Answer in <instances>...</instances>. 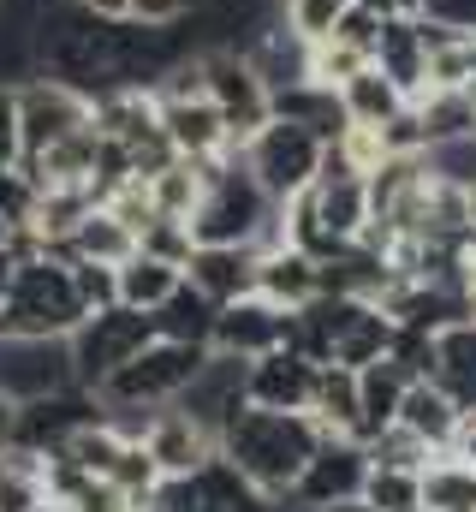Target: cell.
<instances>
[{"label":"cell","instance_id":"cell-1","mask_svg":"<svg viewBox=\"0 0 476 512\" xmlns=\"http://www.w3.org/2000/svg\"><path fill=\"white\" fill-rule=\"evenodd\" d=\"M328 441V429L310 411H262V405H238L221 423V453L238 471L280 507L298 483V471L310 465V453Z\"/></svg>","mask_w":476,"mask_h":512},{"label":"cell","instance_id":"cell-2","mask_svg":"<svg viewBox=\"0 0 476 512\" xmlns=\"http://www.w3.org/2000/svg\"><path fill=\"white\" fill-rule=\"evenodd\" d=\"M90 316V304L78 298L72 262L54 256L48 245L18 262L6 298H0V334H24V340H72V328Z\"/></svg>","mask_w":476,"mask_h":512},{"label":"cell","instance_id":"cell-3","mask_svg":"<svg viewBox=\"0 0 476 512\" xmlns=\"http://www.w3.org/2000/svg\"><path fill=\"white\" fill-rule=\"evenodd\" d=\"M274 215H280V203L256 185V173L244 167L238 149L203 161V197L191 209V239L197 245H256Z\"/></svg>","mask_w":476,"mask_h":512},{"label":"cell","instance_id":"cell-4","mask_svg":"<svg viewBox=\"0 0 476 512\" xmlns=\"http://www.w3.org/2000/svg\"><path fill=\"white\" fill-rule=\"evenodd\" d=\"M209 364V346H179V340H149L131 364H119L108 382L96 387L102 393V411L108 417H137V429H143V417L155 411V405H173L185 387L197 382V370Z\"/></svg>","mask_w":476,"mask_h":512},{"label":"cell","instance_id":"cell-5","mask_svg":"<svg viewBox=\"0 0 476 512\" xmlns=\"http://www.w3.org/2000/svg\"><path fill=\"white\" fill-rule=\"evenodd\" d=\"M238 155H244V167L256 173V185H262L274 203H292L304 185H316L328 143H322L310 126H298V120H280V114H274V120L256 131Z\"/></svg>","mask_w":476,"mask_h":512},{"label":"cell","instance_id":"cell-6","mask_svg":"<svg viewBox=\"0 0 476 512\" xmlns=\"http://www.w3.org/2000/svg\"><path fill=\"white\" fill-rule=\"evenodd\" d=\"M197 66H203V96L215 102V114H221V126L233 137V149H244L256 131L274 120V90L244 60V48H203Z\"/></svg>","mask_w":476,"mask_h":512},{"label":"cell","instance_id":"cell-7","mask_svg":"<svg viewBox=\"0 0 476 512\" xmlns=\"http://www.w3.org/2000/svg\"><path fill=\"white\" fill-rule=\"evenodd\" d=\"M155 340V322L149 310H131V304H108V310H90L78 328H72V370L84 387H102L119 364H131L143 346Z\"/></svg>","mask_w":476,"mask_h":512},{"label":"cell","instance_id":"cell-8","mask_svg":"<svg viewBox=\"0 0 476 512\" xmlns=\"http://www.w3.org/2000/svg\"><path fill=\"white\" fill-rule=\"evenodd\" d=\"M155 507L161 512H274V501L238 471L227 453H215L191 477H161Z\"/></svg>","mask_w":476,"mask_h":512},{"label":"cell","instance_id":"cell-9","mask_svg":"<svg viewBox=\"0 0 476 512\" xmlns=\"http://www.w3.org/2000/svg\"><path fill=\"white\" fill-rule=\"evenodd\" d=\"M78 126H90V96L36 72L18 84V131H24V161H36L42 149H54L60 137H72Z\"/></svg>","mask_w":476,"mask_h":512},{"label":"cell","instance_id":"cell-10","mask_svg":"<svg viewBox=\"0 0 476 512\" xmlns=\"http://www.w3.org/2000/svg\"><path fill=\"white\" fill-rule=\"evenodd\" d=\"M96 417H108L102 411V393L96 387H84V382H72V387H60V393H42V399H24L18 405V447L24 453H60L78 429H90Z\"/></svg>","mask_w":476,"mask_h":512},{"label":"cell","instance_id":"cell-11","mask_svg":"<svg viewBox=\"0 0 476 512\" xmlns=\"http://www.w3.org/2000/svg\"><path fill=\"white\" fill-rule=\"evenodd\" d=\"M363 477H369V447L352 441V435H328L316 453H310V465L298 471V483H292V495L286 501H298V507H340V501H357L363 495Z\"/></svg>","mask_w":476,"mask_h":512},{"label":"cell","instance_id":"cell-12","mask_svg":"<svg viewBox=\"0 0 476 512\" xmlns=\"http://www.w3.org/2000/svg\"><path fill=\"white\" fill-rule=\"evenodd\" d=\"M78 382L72 370V346L66 340H24V334H0V393L6 399H42Z\"/></svg>","mask_w":476,"mask_h":512},{"label":"cell","instance_id":"cell-13","mask_svg":"<svg viewBox=\"0 0 476 512\" xmlns=\"http://www.w3.org/2000/svg\"><path fill=\"white\" fill-rule=\"evenodd\" d=\"M137 441L149 447V459L161 465V477H191L197 465H209L221 453V435L209 423H197L185 405H155L137 429Z\"/></svg>","mask_w":476,"mask_h":512},{"label":"cell","instance_id":"cell-14","mask_svg":"<svg viewBox=\"0 0 476 512\" xmlns=\"http://www.w3.org/2000/svg\"><path fill=\"white\" fill-rule=\"evenodd\" d=\"M286 328H292V310H280V304L262 298V292H244L233 304H221L209 352H227V358H244V364H250V358L286 346Z\"/></svg>","mask_w":476,"mask_h":512},{"label":"cell","instance_id":"cell-15","mask_svg":"<svg viewBox=\"0 0 476 512\" xmlns=\"http://www.w3.org/2000/svg\"><path fill=\"white\" fill-rule=\"evenodd\" d=\"M316 370L304 352L292 346H274L262 358L244 364V405H262V411H310V393H316Z\"/></svg>","mask_w":476,"mask_h":512},{"label":"cell","instance_id":"cell-16","mask_svg":"<svg viewBox=\"0 0 476 512\" xmlns=\"http://www.w3.org/2000/svg\"><path fill=\"white\" fill-rule=\"evenodd\" d=\"M447 30H435L429 18H411V12H393L381 24V42H375V66L417 102L429 90V48L441 42Z\"/></svg>","mask_w":476,"mask_h":512},{"label":"cell","instance_id":"cell-17","mask_svg":"<svg viewBox=\"0 0 476 512\" xmlns=\"http://www.w3.org/2000/svg\"><path fill=\"white\" fill-rule=\"evenodd\" d=\"M155 108H161V131H167L173 155H185V161H209V155H227V149H233V137H227L221 114H215V102H209L203 90H191V96L155 90Z\"/></svg>","mask_w":476,"mask_h":512},{"label":"cell","instance_id":"cell-18","mask_svg":"<svg viewBox=\"0 0 476 512\" xmlns=\"http://www.w3.org/2000/svg\"><path fill=\"white\" fill-rule=\"evenodd\" d=\"M256 292L274 298L280 310H304L322 292V262L304 256L298 245H268L256 251Z\"/></svg>","mask_w":476,"mask_h":512},{"label":"cell","instance_id":"cell-19","mask_svg":"<svg viewBox=\"0 0 476 512\" xmlns=\"http://www.w3.org/2000/svg\"><path fill=\"white\" fill-rule=\"evenodd\" d=\"M185 280L209 292L215 304H233L244 292H256V245H197L185 262Z\"/></svg>","mask_w":476,"mask_h":512},{"label":"cell","instance_id":"cell-20","mask_svg":"<svg viewBox=\"0 0 476 512\" xmlns=\"http://www.w3.org/2000/svg\"><path fill=\"white\" fill-rule=\"evenodd\" d=\"M429 382L441 387L459 411L476 405V316H459V322H447L435 334V370H429Z\"/></svg>","mask_w":476,"mask_h":512},{"label":"cell","instance_id":"cell-21","mask_svg":"<svg viewBox=\"0 0 476 512\" xmlns=\"http://www.w3.org/2000/svg\"><path fill=\"white\" fill-rule=\"evenodd\" d=\"M405 387H411V376H405L393 358H375V364L357 370V429H352V441L369 447L387 423H399V399H405Z\"/></svg>","mask_w":476,"mask_h":512},{"label":"cell","instance_id":"cell-22","mask_svg":"<svg viewBox=\"0 0 476 512\" xmlns=\"http://www.w3.org/2000/svg\"><path fill=\"white\" fill-rule=\"evenodd\" d=\"M274 114H280V120L310 126L322 143H340V137L352 131V114H346L340 90H334V84H316V78H298V84L274 90Z\"/></svg>","mask_w":476,"mask_h":512},{"label":"cell","instance_id":"cell-23","mask_svg":"<svg viewBox=\"0 0 476 512\" xmlns=\"http://www.w3.org/2000/svg\"><path fill=\"white\" fill-rule=\"evenodd\" d=\"M215 316H221V304H215L209 292H197L191 280H179L173 298H167L161 310H149L155 340H179V346H209V340H215Z\"/></svg>","mask_w":476,"mask_h":512},{"label":"cell","instance_id":"cell-24","mask_svg":"<svg viewBox=\"0 0 476 512\" xmlns=\"http://www.w3.org/2000/svg\"><path fill=\"white\" fill-rule=\"evenodd\" d=\"M48 251L66 256V262H72V256H84V262H114V268H119L125 256L137 251V233L119 221L114 209H102V203H96V209H90V215H84L60 245H48Z\"/></svg>","mask_w":476,"mask_h":512},{"label":"cell","instance_id":"cell-25","mask_svg":"<svg viewBox=\"0 0 476 512\" xmlns=\"http://www.w3.org/2000/svg\"><path fill=\"white\" fill-rule=\"evenodd\" d=\"M411 108H417V120H423L429 155H435V149H453V143H476V102H471V90H423Z\"/></svg>","mask_w":476,"mask_h":512},{"label":"cell","instance_id":"cell-26","mask_svg":"<svg viewBox=\"0 0 476 512\" xmlns=\"http://www.w3.org/2000/svg\"><path fill=\"white\" fill-rule=\"evenodd\" d=\"M399 423H405L411 435H423L435 453H447V447H453V429H459V405L423 376V382L405 387V399H399Z\"/></svg>","mask_w":476,"mask_h":512},{"label":"cell","instance_id":"cell-27","mask_svg":"<svg viewBox=\"0 0 476 512\" xmlns=\"http://www.w3.org/2000/svg\"><path fill=\"white\" fill-rule=\"evenodd\" d=\"M340 102H346L352 126H375V131H381L393 114H399V108H405V102H411V96H405V90H399V84H393L375 60H369L357 78H346V84H340Z\"/></svg>","mask_w":476,"mask_h":512},{"label":"cell","instance_id":"cell-28","mask_svg":"<svg viewBox=\"0 0 476 512\" xmlns=\"http://www.w3.org/2000/svg\"><path fill=\"white\" fill-rule=\"evenodd\" d=\"M114 274H119V304H131V310H161L173 298V286L185 280V268L155 262V256H143V251H131Z\"/></svg>","mask_w":476,"mask_h":512},{"label":"cell","instance_id":"cell-29","mask_svg":"<svg viewBox=\"0 0 476 512\" xmlns=\"http://www.w3.org/2000/svg\"><path fill=\"white\" fill-rule=\"evenodd\" d=\"M423 507L429 512H476V465L459 453H435L423 465Z\"/></svg>","mask_w":476,"mask_h":512},{"label":"cell","instance_id":"cell-30","mask_svg":"<svg viewBox=\"0 0 476 512\" xmlns=\"http://www.w3.org/2000/svg\"><path fill=\"white\" fill-rule=\"evenodd\" d=\"M310 417H316L328 435H352L357 429V370L322 364V370H316V393H310Z\"/></svg>","mask_w":476,"mask_h":512},{"label":"cell","instance_id":"cell-31","mask_svg":"<svg viewBox=\"0 0 476 512\" xmlns=\"http://www.w3.org/2000/svg\"><path fill=\"white\" fill-rule=\"evenodd\" d=\"M393 316L381 310V304H369L363 316H357L352 328L334 340V364H346V370H363V364H375V358H387L393 352Z\"/></svg>","mask_w":476,"mask_h":512},{"label":"cell","instance_id":"cell-32","mask_svg":"<svg viewBox=\"0 0 476 512\" xmlns=\"http://www.w3.org/2000/svg\"><path fill=\"white\" fill-rule=\"evenodd\" d=\"M149 197H155V215H179V221H191V209H197V197H203V161L173 155V161L149 179Z\"/></svg>","mask_w":476,"mask_h":512},{"label":"cell","instance_id":"cell-33","mask_svg":"<svg viewBox=\"0 0 476 512\" xmlns=\"http://www.w3.org/2000/svg\"><path fill=\"white\" fill-rule=\"evenodd\" d=\"M125 441H131V435L119 429L114 417H96V423H90V429H78V435H72V441L60 447V453H66V459H72V465H78L84 477H108Z\"/></svg>","mask_w":476,"mask_h":512},{"label":"cell","instance_id":"cell-34","mask_svg":"<svg viewBox=\"0 0 476 512\" xmlns=\"http://www.w3.org/2000/svg\"><path fill=\"white\" fill-rule=\"evenodd\" d=\"M108 483H114L131 507H149V501H155V489H161V465L149 459V447H143L137 435L119 447V459H114V471H108Z\"/></svg>","mask_w":476,"mask_h":512},{"label":"cell","instance_id":"cell-35","mask_svg":"<svg viewBox=\"0 0 476 512\" xmlns=\"http://www.w3.org/2000/svg\"><path fill=\"white\" fill-rule=\"evenodd\" d=\"M363 501L381 512H417L423 507V471H387V465H369L363 477Z\"/></svg>","mask_w":476,"mask_h":512},{"label":"cell","instance_id":"cell-36","mask_svg":"<svg viewBox=\"0 0 476 512\" xmlns=\"http://www.w3.org/2000/svg\"><path fill=\"white\" fill-rule=\"evenodd\" d=\"M137 251L155 256V262L185 268V262H191V251H197L191 221H179V215H149V221H143V233H137Z\"/></svg>","mask_w":476,"mask_h":512},{"label":"cell","instance_id":"cell-37","mask_svg":"<svg viewBox=\"0 0 476 512\" xmlns=\"http://www.w3.org/2000/svg\"><path fill=\"white\" fill-rule=\"evenodd\" d=\"M435 459V447L423 435H411L405 423H387L375 441H369V465H387V471H423Z\"/></svg>","mask_w":476,"mask_h":512},{"label":"cell","instance_id":"cell-38","mask_svg":"<svg viewBox=\"0 0 476 512\" xmlns=\"http://www.w3.org/2000/svg\"><path fill=\"white\" fill-rule=\"evenodd\" d=\"M369 66V54L363 48H352V42H340V36H322V42H310V78L316 84H346V78H357Z\"/></svg>","mask_w":476,"mask_h":512},{"label":"cell","instance_id":"cell-39","mask_svg":"<svg viewBox=\"0 0 476 512\" xmlns=\"http://www.w3.org/2000/svg\"><path fill=\"white\" fill-rule=\"evenodd\" d=\"M340 12H346V0H280V24H286L292 36H304V42L334 36Z\"/></svg>","mask_w":476,"mask_h":512},{"label":"cell","instance_id":"cell-40","mask_svg":"<svg viewBox=\"0 0 476 512\" xmlns=\"http://www.w3.org/2000/svg\"><path fill=\"white\" fill-rule=\"evenodd\" d=\"M471 84V42L441 36L429 48V90H465Z\"/></svg>","mask_w":476,"mask_h":512},{"label":"cell","instance_id":"cell-41","mask_svg":"<svg viewBox=\"0 0 476 512\" xmlns=\"http://www.w3.org/2000/svg\"><path fill=\"white\" fill-rule=\"evenodd\" d=\"M36 203H42V185L24 167H0V221L30 227L36 221Z\"/></svg>","mask_w":476,"mask_h":512},{"label":"cell","instance_id":"cell-42","mask_svg":"<svg viewBox=\"0 0 476 512\" xmlns=\"http://www.w3.org/2000/svg\"><path fill=\"white\" fill-rule=\"evenodd\" d=\"M393 12H375V6H363V0H346V12H340V24H334V36L340 42H352L363 48L369 60H375V42H381V24H387Z\"/></svg>","mask_w":476,"mask_h":512},{"label":"cell","instance_id":"cell-43","mask_svg":"<svg viewBox=\"0 0 476 512\" xmlns=\"http://www.w3.org/2000/svg\"><path fill=\"white\" fill-rule=\"evenodd\" d=\"M72 280H78V298H84L90 310H108V304H119L114 262H84V256H72Z\"/></svg>","mask_w":476,"mask_h":512},{"label":"cell","instance_id":"cell-44","mask_svg":"<svg viewBox=\"0 0 476 512\" xmlns=\"http://www.w3.org/2000/svg\"><path fill=\"white\" fill-rule=\"evenodd\" d=\"M381 155H429V137H423V120L411 102L381 126Z\"/></svg>","mask_w":476,"mask_h":512},{"label":"cell","instance_id":"cell-45","mask_svg":"<svg viewBox=\"0 0 476 512\" xmlns=\"http://www.w3.org/2000/svg\"><path fill=\"white\" fill-rule=\"evenodd\" d=\"M417 18H429L435 30H447L459 42H476V0H429Z\"/></svg>","mask_w":476,"mask_h":512},{"label":"cell","instance_id":"cell-46","mask_svg":"<svg viewBox=\"0 0 476 512\" xmlns=\"http://www.w3.org/2000/svg\"><path fill=\"white\" fill-rule=\"evenodd\" d=\"M24 161V131H18V84H0V167Z\"/></svg>","mask_w":476,"mask_h":512},{"label":"cell","instance_id":"cell-47","mask_svg":"<svg viewBox=\"0 0 476 512\" xmlns=\"http://www.w3.org/2000/svg\"><path fill=\"white\" fill-rule=\"evenodd\" d=\"M66 507H72V512H137V507H131V501L114 489V483H108V477H90V483H84V489H78Z\"/></svg>","mask_w":476,"mask_h":512},{"label":"cell","instance_id":"cell-48","mask_svg":"<svg viewBox=\"0 0 476 512\" xmlns=\"http://www.w3.org/2000/svg\"><path fill=\"white\" fill-rule=\"evenodd\" d=\"M197 0H131V18L137 24H185Z\"/></svg>","mask_w":476,"mask_h":512},{"label":"cell","instance_id":"cell-49","mask_svg":"<svg viewBox=\"0 0 476 512\" xmlns=\"http://www.w3.org/2000/svg\"><path fill=\"white\" fill-rule=\"evenodd\" d=\"M447 453H459L465 465H476V405L459 411V429H453V447H447Z\"/></svg>","mask_w":476,"mask_h":512},{"label":"cell","instance_id":"cell-50","mask_svg":"<svg viewBox=\"0 0 476 512\" xmlns=\"http://www.w3.org/2000/svg\"><path fill=\"white\" fill-rule=\"evenodd\" d=\"M18 447V399H6L0 393V459Z\"/></svg>","mask_w":476,"mask_h":512},{"label":"cell","instance_id":"cell-51","mask_svg":"<svg viewBox=\"0 0 476 512\" xmlns=\"http://www.w3.org/2000/svg\"><path fill=\"white\" fill-rule=\"evenodd\" d=\"M78 6L96 18H131V0H78Z\"/></svg>","mask_w":476,"mask_h":512},{"label":"cell","instance_id":"cell-52","mask_svg":"<svg viewBox=\"0 0 476 512\" xmlns=\"http://www.w3.org/2000/svg\"><path fill=\"white\" fill-rule=\"evenodd\" d=\"M459 280H465V298H471V310H476V239L465 245V262H459Z\"/></svg>","mask_w":476,"mask_h":512},{"label":"cell","instance_id":"cell-53","mask_svg":"<svg viewBox=\"0 0 476 512\" xmlns=\"http://www.w3.org/2000/svg\"><path fill=\"white\" fill-rule=\"evenodd\" d=\"M322 512H381V507H369V501L357 495V501H340V507H322Z\"/></svg>","mask_w":476,"mask_h":512},{"label":"cell","instance_id":"cell-54","mask_svg":"<svg viewBox=\"0 0 476 512\" xmlns=\"http://www.w3.org/2000/svg\"><path fill=\"white\" fill-rule=\"evenodd\" d=\"M30 512H72V507H66V501H48V495H42V501H36Z\"/></svg>","mask_w":476,"mask_h":512},{"label":"cell","instance_id":"cell-55","mask_svg":"<svg viewBox=\"0 0 476 512\" xmlns=\"http://www.w3.org/2000/svg\"><path fill=\"white\" fill-rule=\"evenodd\" d=\"M12 233H18V227H12V221H0V251L12 245Z\"/></svg>","mask_w":476,"mask_h":512},{"label":"cell","instance_id":"cell-56","mask_svg":"<svg viewBox=\"0 0 476 512\" xmlns=\"http://www.w3.org/2000/svg\"><path fill=\"white\" fill-rule=\"evenodd\" d=\"M363 6H375V12H399V0H363Z\"/></svg>","mask_w":476,"mask_h":512},{"label":"cell","instance_id":"cell-57","mask_svg":"<svg viewBox=\"0 0 476 512\" xmlns=\"http://www.w3.org/2000/svg\"><path fill=\"white\" fill-rule=\"evenodd\" d=\"M471 233H476V185H471Z\"/></svg>","mask_w":476,"mask_h":512},{"label":"cell","instance_id":"cell-58","mask_svg":"<svg viewBox=\"0 0 476 512\" xmlns=\"http://www.w3.org/2000/svg\"><path fill=\"white\" fill-rule=\"evenodd\" d=\"M417 512H429V507H417Z\"/></svg>","mask_w":476,"mask_h":512}]
</instances>
